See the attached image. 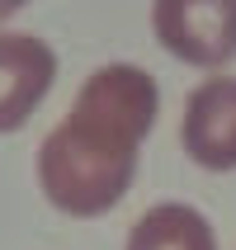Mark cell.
<instances>
[{
	"instance_id": "1",
	"label": "cell",
	"mask_w": 236,
	"mask_h": 250,
	"mask_svg": "<svg viewBox=\"0 0 236 250\" xmlns=\"http://www.w3.org/2000/svg\"><path fill=\"white\" fill-rule=\"evenodd\" d=\"M156 81L142 66L109 62L81 85V95L38 146V184L66 217H99L128 194L137 175V146L156 123Z\"/></svg>"
},
{
	"instance_id": "2",
	"label": "cell",
	"mask_w": 236,
	"mask_h": 250,
	"mask_svg": "<svg viewBox=\"0 0 236 250\" xmlns=\"http://www.w3.org/2000/svg\"><path fill=\"white\" fill-rule=\"evenodd\" d=\"M151 28L161 47L189 66H222L236 57V0H156Z\"/></svg>"
},
{
	"instance_id": "3",
	"label": "cell",
	"mask_w": 236,
	"mask_h": 250,
	"mask_svg": "<svg viewBox=\"0 0 236 250\" xmlns=\"http://www.w3.org/2000/svg\"><path fill=\"white\" fill-rule=\"evenodd\" d=\"M57 81L52 47L33 33H5L0 28V132H14L33 118L43 95Z\"/></svg>"
},
{
	"instance_id": "4",
	"label": "cell",
	"mask_w": 236,
	"mask_h": 250,
	"mask_svg": "<svg viewBox=\"0 0 236 250\" xmlns=\"http://www.w3.org/2000/svg\"><path fill=\"white\" fill-rule=\"evenodd\" d=\"M184 151L203 170H236V76H213L184 104Z\"/></svg>"
},
{
	"instance_id": "5",
	"label": "cell",
	"mask_w": 236,
	"mask_h": 250,
	"mask_svg": "<svg viewBox=\"0 0 236 250\" xmlns=\"http://www.w3.org/2000/svg\"><path fill=\"white\" fill-rule=\"evenodd\" d=\"M128 250H217V241H213V227L203 222V212L184 208V203H161L137 217Z\"/></svg>"
},
{
	"instance_id": "6",
	"label": "cell",
	"mask_w": 236,
	"mask_h": 250,
	"mask_svg": "<svg viewBox=\"0 0 236 250\" xmlns=\"http://www.w3.org/2000/svg\"><path fill=\"white\" fill-rule=\"evenodd\" d=\"M24 5H28V0H0V19H10V14L24 10Z\"/></svg>"
}]
</instances>
